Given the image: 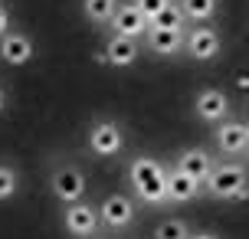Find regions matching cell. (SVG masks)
Returning a JSON list of instances; mask_svg holds the SVG:
<instances>
[{
	"instance_id": "obj_1",
	"label": "cell",
	"mask_w": 249,
	"mask_h": 239,
	"mask_svg": "<svg viewBox=\"0 0 249 239\" xmlns=\"http://www.w3.org/2000/svg\"><path fill=\"white\" fill-rule=\"evenodd\" d=\"M128 177H131V187L138 190V197L151 206L167 200V184H164V167L154 157H135L131 167H128Z\"/></svg>"
},
{
	"instance_id": "obj_2",
	"label": "cell",
	"mask_w": 249,
	"mask_h": 239,
	"mask_svg": "<svg viewBox=\"0 0 249 239\" xmlns=\"http://www.w3.org/2000/svg\"><path fill=\"white\" fill-rule=\"evenodd\" d=\"M203 187L216 200H246L249 197V180L239 164H216Z\"/></svg>"
},
{
	"instance_id": "obj_3",
	"label": "cell",
	"mask_w": 249,
	"mask_h": 239,
	"mask_svg": "<svg viewBox=\"0 0 249 239\" xmlns=\"http://www.w3.org/2000/svg\"><path fill=\"white\" fill-rule=\"evenodd\" d=\"M50 184H53L56 200H62V203H79L82 197H86V177H82V171L72 167V164L56 167L53 177H50Z\"/></svg>"
},
{
	"instance_id": "obj_4",
	"label": "cell",
	"mask_w": 249,
	"mask_h": 239,
	"mask_svg": "<svg viewBox=\"0 0 249 239\" xmlns=\"http://www.w3.org/2000/svg\"><path fill=\"white\" fill-rule=\"evenodd\" d=\"M122 128L115 125L112 118H99L95 125H92V131H89V148H92V154H99V157H115V154L122 151Z\"/></svg>"
},
{
	"instance_id": "obj_5",
	"label": "cell",
	"mask_w": 249,
	"mask_h": 239,
	"mask_svg": "<svg viewBox=\"0 0 249 239\" xmlns=\"http://www.w3.org/2000/svg\"><path fill=\"white\" fill-rule=\"evenodd\" d=\"M102 216L95 206H89V203H69L66 206V213H62V226L69 229L72 236H95V229H99Z\"/></svg>"
},
{
	"instance_id": "obj_6",
	"label": "cell",
	"mask_w": 249,
	"mask_h": 239,
	"mask_svg": "<svg viewBox=\"0 0 249 239\" xmlns=\"http://www.w3.org/2000/svg\"><path fill=\"white\" fill-rule=\"evenodd\" d=\"M99 216H102V226L124 229V226H131V220H135V203L128 200L124 193H108L99 206Z\"/></svg>"
},
{
	"instance_id": "obj_7",
	"label": "cell",
	"mask_w": 249,
	"mask_h": 239,
	"mask_svg": "<svg viewBox=\"0 0 249 239\" xmlns=\"http://www.w3.org/2000/svg\"><path fill=\"white\" fill-rule=\"evenodd\" d=\"M184 46L197 63H210V59L220 56V36H216V30H210V26H194L190 36L184 39Z\"/></svg>"
},
{
	"instance_id": "obj_8",
	"label": "cell",
	"mask_w": 249,
	"mask_h": 239,
	"mask_svg": "<svg viewBox=\"0 0 249 239\" xmlns=\"http://www.w3.org/2000/svg\"><path fill=\"white\" fill-rule=\"evenodd\" d=\"M249 144V125L243 121H220L216 125V148L223 154H243Z\"/></svg>"
},
{
	"instance_id": "obj_9",
	"label": "cell",
	"mask_w": 249,
	"mask_h": 239,
	"mask_svg": "<svg viewBox=\"0 0 249 239\" xmlns=\"http://www.w3.org/2000/svg\"><path fill=\"white\" fill-rule=\"evenodd\" d=\"M148 20H144V13L138 10L135 3H124V7H118L115 10V17H112V30L115 33H122V36H131V39H138V36H144L148 33Z\"/></svg>"
},
{
	"instance_id": "obj_10",
	"label": "cell",
	"mask_w": 249,
	"mask_h": 239,
	"mask_svg": "<svg viewBox=\"0 0 249 239\" xmlns=\"http://www.w3.org/2000/svg\"><path fill=\"white\" fill-rule=\"evenodd\" d=\"M164 184H167V200H194L200 190H203V184L200 180H194L190 174H184L180 167H171V171H164Z\"/></svg>"
},
{
	"instance_id": "obj_11",
	"label": "cell",
	"mask_w": 249,
	"mask_h": 239,
	"mask_svg": "<svg viewBox=\"0 0 249 239\" xmlns=\"http://www.w3.org/2000/svg\"><path fill=\"white\" fill-rule=\"evenodd\" d=\"M194 105H197V115L203 121H210V125H220L226 118V112H230V102H226V95L220 88H203Z\"/></svg>"
},
{
	"instance_id": "obj_12",
	"label": "cell",
	"mask_w": 249,
	"mask_h": 239,
	"mask_svg": "<svg viewBox=\"0 0 249 239\" xmlns=\"http://www.w3.org/2000/svg\"><path fill=\"white\" fill-rule=\"evenodd\" d=\"M105 59L118 69H128V66L138 63V39L122 36V33H112L108 43H105Z\"/></svg>"
},
{
	"instance_id": "obj_13",
	"label": "cell",
	"mask_w": 249,
	"mask_h": 239,
	"mask_svg": "<svg viewBox=\"0 0 249 239\" xmlns=\"http://www.w3.org/2000/svg\"><path fill=\"white\" fill-rule=\"evenodd\" d=\"M177 167H180L184 174H190L194 180L207 184V177H210V171H213V157L203 151V148H187V151H180V157H177Z\"/></svg>"
},
{
	"instance_id": "obj_14",
	"label": "cell",
	"mask_w": 249,
	"mask_h": 239,
	"mask_svg": "<svg viewBox=\"0 0 249 239\" xmlns=\"http://www.w3.org/2000/svg\"><path fill=\"white\" fill-rule=\"evenodd\" d=\"M0 56H3V63H10V66H26L33 59V43L23 33H7L0 39Z\"/></svg>"
},
{
	"instance_id": "obj_15",
	"label": "cell",
	"mask_w": 249,
	"mask_h": 239,
	"mask_svg": "<svg viewBox=\"0 0 249 239\" xmlns=\"http://www.w3.org/2000/svg\"><path fill=\"white\" fill-rule=\"evenodd\" d=\"M144 39H148L151 52H161V56H174L180 46H184V30H164V26H148V33H144Z\"/></svg>"
},
{
	"instance_id": "obj_16",
	"label": "cell",
	"mask_w": 249,
	"mask_h": 239,
	"mask_svg": "<svg viewBox=\"0 0 249 239\" xmlns=\"http://www.w3.org/2000/svg\"><path fill=\"white\" fill-rule=\"evenodd\" d=\"M118 0H86V17L92 23H112Z\"/></svg>"
},
{
	"instance_id": "obj_17",
	"label": "cell",
	"mask_w": 249,
	"mask_h": 239,
	"mask_svg": "<svg viewBox=\"0 0 249 239\" xmlns=\"http://www.w3.org/2000/svg\"><path fill=\"white\" fill-rule=\"evenodd\" d=\"M184 20H187V13H184V7L180 3H167L151 23L154 26H164V30H184Z\"/></svg>"
},
{
	"instance_id": "obj_18",
	"label": "cell",
	"mask_w": 249,
	"mask_h": 239,
	"mask_svg": "<svg viewBox=\"0 0 249 239\" xmlns=\"http://www.w3.org/2000/svg\"><path fill=\"white\" fill-rule=\"evenodd\" d=\"M180 7H184V13L190 20L203 23V20H210L213 13H216V0H184Z\"/></svg>"
},
{
	"instance_id": "obj_19",
	"label": "cell",
	"mask_w": 249,
	"mask_h": 239,
	"mask_svg": "<svg viewBox=\"0 0 249 239\" xmlns=\"http://www.w3.org/2000/svg\"><path fill=\"white\" fill-rule=\"evenodd\" d=\"M154 239H190V233H187V226L180 220H164L154 229Z\"/></svg>"
},
{
	"instance_id": "obj_20",
	"label": "cell",
	"mask_w": 249,
	"mask_h": 239,
	"mask_svg": "<svg viewBox=\"0 0 249 239\" xmlns=\"http://www.w3.org/2000/svg\"><path fill=\"white\" fill-rule=\"evenodd\" d=\"M13 193H17V171L0 164V200H10Z\"/></svg>"
},
{
	"instance_id": "obj_21",
	"label": "cell",
	"mask_w": 249,
	"mask_h": 239,
	"mask_svg": "<svg viewBox=\"0 0 249 239\" xmlns=\"http://www.w3.org/2000/svg\"><path fill=\"white\" fill-rule=\"evenodd\" d=\"M167 3H171V0H135V7L144 13V20H148V23L164 10V7H167Z\"/></svg>"
},
{
	"instance_id": "obj_22",
	"label": "cell",
	"mask_w": 249,
	"mask_h": 239,
	"mask_svg": "<svg viewBox=\"0 0 249 239\" xmlns=\"http://www.w3.org/2000/svg\"><path fill=\"white\" fill-rule=\"evenodd\" d=\"M7 26H10V13H7V7H0V39L7 36Z\"/></svg>"
},
{
	"instance_id": "obj_23",
	"label": "cell",
	"mask_w": 249,
	"mask_h": 239,
	"mask_svg": "<svg viewBox=\"0 0 249 239\" xmlns=\"http://www.w3.org/2000/svg\"><path fill=\"white\" fill-rule=\"evenodd\" d=\"M190 239H216V236H213V233H194Z\"/></svg>"
},
{
	"instance_id": "obj_24",
	"label": "cell",
	"mask_w": 249,
	"mask_h": 239,
	"mask_svg": "<svg viewBox=\"0 0 249 239\" xmlns=\"http://www.w3.org/2000/svg\"><path fill=\"white\" fill-rule=\"evenodd\" d=\"M7 108V95H3V88H0V112Z\"/></svg>"
},
{
	"instance_id": "obj_25",
	"label": "cell",
	"mask_w": 249,
	"mask_h": 239,
	"mask_svg": "<svg viewBox=\"0 0 249 239\" xmlns=\"http://www.w3.org/2000/svg\"><path fill=\"white\" fill-rule=\"evenodd\" d=\"M246 151H249V144H246Z\"/></svg>"
}]
</instances>
